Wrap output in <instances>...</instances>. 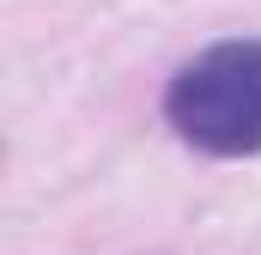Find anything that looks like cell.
<instances>
[{
  "mask_svg": "<svg viewBox=\"0 0 261 255\" xmlns=\"http://www.w3.org/2000/svg\"><path fill=\"white\" fill-rule=\"evenodd\" d=\"M164 122L182 146L206 158H255L261 152V37H231L176 67L164 91Z\"/></svg>",
  "mask_w": 261,
  "mask_h": 255,
  "instance_id": "cell-1",
  "label": "cell"
}]
</instances>
